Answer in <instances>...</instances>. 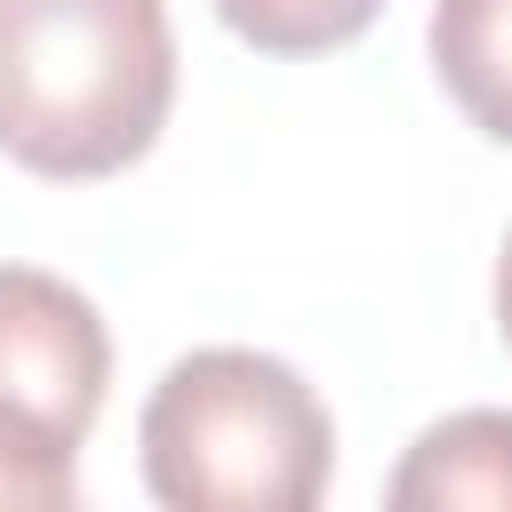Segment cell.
I'll return each mask as SVG.
<instances>
[{
    "instance_id": "6da1fadb",
    "label": "cell",
    "mask_w": 512,
    "mask_h": 512,
    "mask_svg": "<svg viewBox=\"0 0 512 512\" xmlns=\"http://www.w3.org/2000/svg\"><path fill=\"white\" fill-rule=\"evenodd\" d=\"M176 104L168 0H0V160L48 184L136 168Z\"/></svg>"
},
{
    "instance_id": "7a4b0ae2",
    "label": "cell",
    "mask_w": 512,
    "mask_h": 512,
    "mask_svg": "<svg viewBox=\"0 0 512 512\" xmlns=\"http://www.w3.org/2000/svg\"><path fill=\"white\" fill-rule=\"evenodd\" d=\"M136 464L168 512H312L336 480V424L288 360L200 344L152 384Z\"/></svg>"
},
{
    "instance_id": "3957f363",
    "label": "cell",
    "mask_w": 512,
    "mask_h": 512,
    "mask_svg": "<svg viewBox=\"0 0 512 512\" xmlns=\"http://www.w3.org/2000/svg\"><path fill=\"white\" fill-rule=\"evenodd\" d=\"M104 384H112L104 312L40 264H0V408L64 440H88L104 416Z\"/></svg>"
},
{
    "instance_id": "277c9868",
    "label": "cell",
    "mask_w": 512,
    "mask_h": 512,
    "mask_svg": "<svg viewBox=\"0 0 512 512\" xmlns=\"http://www.w3.org/2000/svg\"><path fill=\"white\" fill-rule=\"evenodd\" d=\"M392 512H512V408H456L408 440L384 480Z\"/></svg>"
},
{
    "instance_id": "5b68a950",
    "label": "cell",
    "mask_w": 512,
    "mask_h": 512,
    "mask_svg": "<svg viewBox=\"0 0 512 512\" xmlns=\"http://www.w3.org/2000/svg\"><path fill=\"white\" fill-rule=\"evenodd\" d=\"M424 40L448 104L480 136L512 144V0H432Z\"/></svg>"
},
{
    "instance_id": "8992f818",
    "label": "cell",
    "mask_w": 512,
    "mask_h": 512,
    "mask_svg": "<svg viewBox=\"0 0 512 512\" xmlns=\"http://www.w3.org/2000/svg\"><path fill=\"white\" fill-rule=\"evenodd\" d=\"M208 8L256 56H328V48H352L384 0H208Z\"/></svg>"
},
{
    "instance_id": "52a82bcc",
    "label": "cell",
    "mask_w": 512,
    "mask_h": 512,
    "mask_svg": "<svg viewBox=\"0 0 512 512\" xmlns=\"http://www.w3.org/2000/svg\"><path fill=\"white\" fill-rule=\"evenodd\" d=\"M64 504H80V440L0 408V512H64Z\"/></svg>"
},
{
    "instance_id": "ba28073f",
    "label": "cell",
    "mask_w": 512,
    "mask_h": 512,
    "mask_svg": "<svg viewBox=\"0 0 512 512\" xmlns=\"http://www.w3.org/2000/svg\"><path fill=\"white\" fill-rule=\"evenodd\" d=\"M496 328L512 344V232H504V256H496Z\"/></svg>"
}]
</instances>
